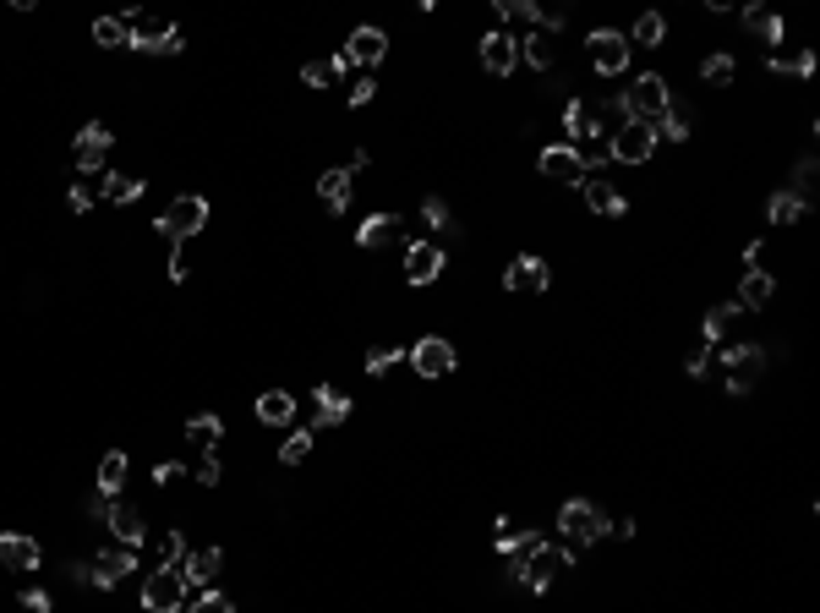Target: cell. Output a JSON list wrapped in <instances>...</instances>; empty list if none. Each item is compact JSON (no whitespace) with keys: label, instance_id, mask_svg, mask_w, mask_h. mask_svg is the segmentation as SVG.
Instances as JSON below:
<instances>
[{"label":"cell","instance_id":"obj_46","mask_svg":"<svg viewBox=\"0 0 820 613\" xmlns=\"http://www.w3.org/2000/svg\"><path fill=\"white\" fill-rule=\"evenodd\" d=\"M421 219H427L432 230H449V225H454V219H449V203H443V198H427V203H421Z\"/></svg>","mask_w":820,"mask_h":613},{"label":"cell","instance_id":"obj_17","mask_svg":"<svg viewBox=\"0 0 820 613\" xmlns=\"http://www.w3.org/2000/svg\"><path fill=\"white\" fill-rule=\"evenodd\" d=\"M99 520H104V526H110V537L121 542V548H137V542L148 537L143 515H137L132 504H121V499H110V504H104V515H99Z\"/></svg>","mask_w":820,"mask_h":613},{"label":"cell","instance_id":"obj_51","mask_svg":"<svg viewBox=\"0 0 820 613\" xmlns=\"http://www.w3.org/2000/svg\"><path fill=\"white\" fill-rule=\"evenodd\" d=\"M22 608H33V613H50V592H39V586H28V592H22Z\"/></svg>","mask_w":820,"mask_h":613},{"label":"cell","instance_id":"obj_27","mask_svg":"<svg viewBox=\"0 0 820 613\" xmlns=\"http://www.w3.org/2000/svg\"><path fill=\"white\" fill-rule=\"evenodd\" d=\"M257 422H263V427H290V422H296V395H285V389L257 395Z\"/></svg>","mask_w":820,"mask_h":613},{"label":"cell","instance_id":"obj_50","mask_svg":"<svg viewBox=\"0 0 820 613\" xmlns=\"http://www.w3.org/2000/svg\"><path fill=\"white\" fill-rule=\"evenodd\" d=\"M788 72H793V77H810V72H815V50H799V55H788Z\"/></svg>","mask_w":820,"mask_h":613},{"label":"cell","instance_id":"obj_1","mask_svg":"<svg viewBox=\"0 0 820 613\" xmlns=\"http://www.w3.org/2000/svg\"><path fill=\"white\" fill-rule=\"evenodd\" d=\"M126 44L132 50H148V55H181L186 50V39H181V28H175L164 11H126Z\"/></svg>","mask_w":820,"mask_h":613},{"label":"cell","instance_id":"obj_15","mask_svg":"<svg viewBox=\"0 0 820 613\" xmlns=\"http://www.w3.org/2000/svg\"><path fill=\"white\" fill-rule=\"evenodd\" d=\"M482 66L492 77H514V66H520V44H514V33H503V28L482 33Z\"/></svg>","mask_w":820,"mask_h":613},{"label":"cell","instance_id":"obj_19","mask_svg":"<svg viewBox=\"0 0 820 613\" xmlns=\"http://www.w3.org/2000/svg\"><path fill=\"white\" fill-rule=\"evenodd\" d=\"M580 198H585V208H591L596 219H618V214L629 208L624 192H618L607 176H585V181H580Z\"/></svg>","mask_w":820,"mask_h":613},{"label":"cell","instance_id":"obj_42","mask_svg":"<svg viewBox=\"0 0 820 613\" xmlns=\"http://www.w3.org/2000/svg\"><path fill=\"white\" fill-rule=\"evenodd\" d=\"M815 176H820V165H815V159H799V170H793V198H804V203H810V192H815Z\"/></svg>","mask_w":820,"mask_h":613},{"label":"cell","instance_id":"obj_49","mask_svg":"<svg viewBox=\"0 0 820 613\" xmlns=\"http://www.w3.org/2000/svg\"><path fill=\"white\" fill-rule=\"evenodd\" d=\"M706 367H711V345H700V351L684 362V373H689V378H706Z\"/></svg>","mask_w":820,"mask_h":613},{"label":"cell","instance_id":"obj_41","mask_svg":"<svg viewBox=\"0 0 820 613\" xmlns=\"http://www.w3.org/2000/svg\"><path fill=\"white\" fill-rule=\"evenodd\" d=\"M186 553H192V548H186V537H181V531H170V537L159 542V570H181Z\"/></svg>","mask_w":820,"mask_h":613},{"label":"cell","instance_id":"obj_24","mask_svg":"<svg viewBox=\"0 0 820 613\" xmlns=\"http://www.w3.org/2000/svg\"><path fill=\"white\" fill-rule=\"evenodd\" d=\"M350 77V55L339 50V55H328V61H307L301 66V83L307 88H339Z\"/></svg>","mask_w":820,"mask_h":613},{"label":"cell","instance_id":"obj_43","mask_svg":"<svg viewBox=\"0 0 820 613\" xmlns=\"http://www.w3.org/2000/svg\"><path fill=\"white\" fill-rule=\"evenodd\" d=\"M219 477H225V466H219V449H203V460H197V482H203V488H219Z\"/></svg>","mask_w":820,"mask_h":613},{"label":"cell","instance_id":"obj_25","mask_svg":"<svg viewBox=\"0 0 820 613\" xmlns=\"http://www.w3.org/2000/svg\"><path fill=\"white\" fill-rule=\"evenodd\" d=\"M318 198L334 208V214H345V208H350V198H356V181H350L345 165H339V170H323V176H318Z\"/></svg>","mask_w":820,"mask_h":613},{"label":"cell","instance_id":"obj_2","mask_svg":"<svg viewBox=\"0 0 820 613\" xmlns=\"http://www.w3.org/2000/svg\"><path fill=\"white\" fill-rule=\"evenodd\" d=\"M618 104H624V121H635V126H662V115H667V104H673V88H667V77H656V72H646V77H635V83L618 94Z\"/></svg>","mask_w":820,"mask_h":613},{"label":"cell","instance_id":"obj_53","mask_svg":"<svg viewBox=\"0 0 820 613\" xmlns=\"http://www.w3.org/2000/svg\"><path fill=\"white\" fill-rule=\"evenodd\" d=\"M181 477H186V471H181V466H170V460H164V466L154 471V482H159V488H170V482H181Z\"/></svg>","mask_w":820,"mask_h":613},{"label":"cell","instance_id":"obj_8","mask_svg":"<svg viewBox=\"0 0 820 613\" xmlns=\"http://www.w3.org/2000/svg\"><path fill=\"white\" fill-rule=\"evenodd\" d=\"M607 159H618V165H651L656 159V132L651 126L624 121L613 137H607Z\"/></svg>","mask_w":820,"mask_h":613},{"label":"cell","instance_id":"obj_22","mask_svg":"<svg viewBox=\"0 0 820 613\" xmlns=\"http://www.w3.org/2000/svg\"><path fill=\"white\" fill-rule=\"evenodd\" d=\"M514 44H520V61L531 66V72H553L558 66V39L553 33L536 28V33H525V39H514Z\"/></svg>","mask_w":820,"mask_h":613},{"label":"cell","instance_id":"obj_48","mask_svg":"<svg viewBox=\"0 0 820 613\" xmlns=\"http://www.w3.org/2000/svg\"><path fill=\"white\" fill-rule=\"evenodd\" d=\"M372 99H378V83H372V77H356V83H350V104L361 110V104H372Z\"/></svg>","mask_w":820,"mask_h":613},{"label":"cell","instance_id":"obj_3","mask_svg":"<svg viewBox=\"0 0 820 613\" xmlns=\"http://www.w3.org/2000/svg\"><path fill=\"white\" fill-rule=\"evenodd\" d=\"M558 537H564V548H591V542L607 537V515L591 499H569L558 510Z\"/></svg>","mask_w":820,"mask_h":613},{"label":"cell","instance_id":"obj_20","mask_svg":"<svg viewBox=\"0 0 820 613\" xmlns=\"http://www.w3.org/2000/svg\"><path fill=\"white\" fill-rule=\"evenodd\" d=\"M345 55H350V66H378L383 55H389V33H383V28H372V22H367V28H356V33H350Z\"/></svg>","mask_w":820,"mask_h":613},{"label":"cell","instance_id":"obj_54","mask_svg":"<svg viewBox=\"0 0 820 613\" xmlns=\"http://www.w3.org/2000/svg\"><path fill=\"white\" fill-rule=\"evenodd\" d=\"M607 537H618V542H629V537H635V520H618V526H613V520H607Z\"/></svg>","mask_w":820,"mask_h":613},{"label":"cell","instance_id":"obj_35","mask_svg":"<svg viewBox=\"0 0 820 613\" xmlns=\"http://www.w3.org/2000/svg\"><path fill=\"white\" fill-rule=\"evenodd\" d=\"M733 318H738V302H722V307L706 312V345H711V351L733 334Z\"/></svg>","mask_w":820,"mask_h":613},{"label":"cell","instance_id":"obj_44","mask_svg":"<svg viewBox=\"0 0 820 613\" xmlns=\"http://www.w3.org/2000/svg\"><path fill=\"white\" fill-rule=\"evenodd\" d=\"M394 362H400V351H394V345H372V351H367V373L372 378H383Z\"/></svg>","mask_w":820,"mask_h":613},{"label":"cell","instance_id":"obj_31","mask_svg":"<svg viewBox=\"0 0 820 613\" xmlns=\"http://www.w3.org/2000/svg\"><path fill=\"white\" fill-rule=\"evenodd\" d=\"M744 28L755 33L760 44H782V33H788V28H782V17H777V11H766V6H744Z\"/></svg>","mask_w":820,"mask_h":613},{"label":"cell","instance_id":"obj_11","mask_svg":"<svg viewBox=\"0 0 820 613\" xmlns=\"http://www.w3.org/2000/svg\"><path fill=\"white\" fill-rule=\"evenodd\" d=\"M137 570V548H104V553H93L88 559V586H99V592H110V586H121L126 575Z\"/></svg>","mask_w":820,"mask_h":613},{"label":"cell","instance_id":"obj_34","mask_svg":"<svg viewBox=\"0 0 820 613\" xmlns=\"http://www.w3.org/2000/svg\"><path fill=\"white\" fill-rule=\"evenodd\" d=\"M804 214H810V203H804V198H793V192H771V203H766L771 225H799Z\"/></svg>","mask_w":820,"mask_h":613},{"label":"cell","instance_id":"obj_33","mask_svg":"<svg viewBox=\"0 0 820 613\" xmlns=\"http://www.w3.org/2000/svg\"><path fill=\"white\" fill-rule=\"evenodd\" d=\"M656 137H667V143H689V137H695V115H689V104H667Z\"/></svg>","mask_w":820,"mask_h":613},{"label":"cell","instance_id":"obj_12","mask_svg":"<svg viewBox=\"0 0 820 613\" xmlns=\"http://www.w3.org/2000/svg\"><path fill=\"white\" fill-rule=\"evenodd\" d=\"M110 143H115L110 126H104V121H88V126L77 132V143H72V165L82 170V176H99V165H104V154H110Z\"/></svg>","mask_w":820,"mask_h":613},{"label":"cell","instance_id":"obj_14","mask_svg":"<svg viewBox=\"0 0 820 613\" xmlns=\"http://www.w3.org/2000/svg\"><path fill=\"white\" fill-rule=\"evenodd\" d=\"M39 570V542L28 531H0V575H28Z\"/></svg>","mask_w":820,"mask_h":613},{"label":"cell","instance_id":"obj_45","mask_svg":"<svg viewBox=\"0 0 820 613\" xmlns=\"http://www.w3.org/2000/svg\"><path fill=\"white\" fill-rule=\"evenodd\" d=\"M192 613H236V603H230L225 592H214V586H208V592L192 603Z\"/></svg>","mask_w":820,"mask_h":613},{"label":"cell","instance_id":"obj_23","mask_svg":"<svg viewBox=\"0 0 820 613\" xmlns=\"http://www.w3.org/2000/svg\"><path fill=\"white\" fill-rule=\"evenodd\" d=\"M771 296H777V280L766 269H744V280H738V312H760Z\"/></svg>","mask_w":820,"mask_h":613},{"label":"cell","instance_id":"obj_7","mask_svg":"<svg viewBox=\"0 0 820 613\" xmlns=\"http://www.w3.org/2000/svg\"><path fill=\"white\" fill-rule=\"evenodd\" d=\"M405 356H410V367H416L421 378H449L454 367H460V351H454L443 334H421V340L410 345Z\"/></svg>","mask_w":820,"mask_h":613},{"label":"cell","instance_id":"obj_39","mask_svg":"<svg viewBox=\"0 0 820 613\" xmlns=\"http://www.w3.org/2000/svg\"><path fill=\"white\" fill-rule=\"evenodd\" d=\"M93 44H99V50H126V22L121 17H99L93 22Z\"/></svg>","mask_w":820,"mask_h":613},{"label":"cell","instance_id":"obj_9","mask_svg":"<svg viewBox=\"0 0 820 613\" xmlns=\"http://www.w3.org/2000/svg\"><path fill=\"white\" fill-rule=\"evenodd\" d=\"M181 603H186L181 570H148V581H143V613H181Z\"/></svg>","mask_w":820,"mask_h":613},{"label":"cell","instance_id":"obj_37","mask_svg":"<svg viewBox=\"0 0 820 613\" xmlns=\"http://www.w3.org/2000/svg\"><path fill=\"white\" fill-rule=\"evenodd\" d=\"M700 77H706L711 88H728L733 77H738V61L728 50H717V55H706V61H700Z\"/></svg>","mask_w":820,"mask_h":613},{"label":"cell","instance_id":"obj_10","mask_svg":"<svg viewBox=\"0 0 820 613\" xmlns=\"http://www.w3.org/2000/svg\"><path fill=\"white\" fill-rule=\"evenodd\" d=\"M547 285H553V274H547V258H536V252H520L503 269V291L509 296H542Z\"/></svg>","mask_w":820,"mask_h":613},{"label":"cell","instance_id":"obj_5","mask_svg":"<svg viewBox=\"0 0 820 613\" xmlns=\"http://www.w3.org/2000/svg\"><path fill=\"white\" fill-rule=\"evenodd\" d=\"M208 225V198H197V192H186V198H175L170 208L159 214V236L170 241V247H181V241H192L197 230Z\"/></svg>","mask_w":820,"mask_h":613},{"label":"cell","instance_id":"obj_36","mask_svg":"<svg viewBox=\"0 0 820 613\" xmlns=\"http://www.w3.org/2000/svg\"><path fill=\"white\" fill-rule=\"evenodd\" d=\"M186 438H192V444H203V449H219V438H225V422H219L214 411H203V416H192V422H186Z\"/></svg>","mask_w":820,"mask_h":613},{"label":"cell","instance_id":"obj_32","mask_svg":"<svg viewBox=\"0 0 820 613\" xmlns=\"http://www.w3.org/2000/svg\"><path fill=\"white\" fill-rule=\"evenodd\" d=\"M662 39H667V17H662V11H640L635 33H629V50H635V44H640V50H656Z\"/></svg>","mask_w":820,"mask_h":613},{"label":"cell","instance_id":"obj_13","mask_svg":"<svg viewBox=\"0 0 820 613\" xmlns=\"http://www.w3.org/2000/svg\"><path fill=\"white\" fill-rule=\"evenodd\" d=\"M443 263H449V252H443L438 241H410L405 247V280L410 285H432L443 274Z\"/></svg>","mask_w":820,"mask_h":613},{"label":"cell","instance_id":"obj_4","mask_svg":"<svg viewBox=\"0 0 820 613\" xmlns=\"http://www.w3.org/2000/svg\"><path fill=\"white\" fill-rule=\"evenodd\" d=\"M564 570H574V548H564V542H542V548L520 564V575H514V581H520L525 592H547V586H553Z\"/></svg>","mask_w":820,"mask_h":613},{"label":"cell","instance_id":"obj_55","mask_svg":"<svg viewBox=\"0 0 820 613\" xmlns=\"http://www.w3.org/2000/svg\"><path fill=\"white\" fill-rule=\"evenodd\" d=\"M760 258H766V241H749V247H744V269H755Z\"/></svg>","mask_w":820,"mask_h":613},{"label":"cell","instance_id":"obj_21","mask_svg":"<svg viewBox=\"0 0 820 613\" xmlns=\"http://www.w3.org/2000/svg\"><path fill=\"white\" fill-rule=\"evenodd\" d=\"M219 570H225V553H219V548H192V553H186V564H181V581L208 592V586L219 581Z\"/></svg>","mask_w":820,"mask_h":613},{"label":"cell","instance_id":"obj_52","mask_svg":"<svg viewBox=\"0 0 820 613\" xmlns=\"http://www.w3.org/2000/svg\"><path fill=\"white\" fill-rule=\"evenodd\" d=\"M186 274H192V263H186V252H181V247H175V252H170V280H175V285H181V280H186Z\"/></svg>","mask_w":820,"mask_h":613},{"label":"cell","instance_id":"obj_47","mask_svg":"<svg viewBox=\"0 0 820 613\" xmlns=\"http://www.w3.org/2000/svg\"><path fill=\"white\" fill-rule=\"evenodd\" d=\"M93 198H99V187H93V181H77V187L66 192V203H72V214H88V208H93Z\"/></svg>","mask_w":820,"mask_h":613},{"label":"cell","instance_id":"obj_6","mask_svg":"<svg viewBox=\"0 0 820 613\" xmlns=\"http://www.w3.org/2000/svg\"><path fill=\"white\" fill-rule=\"evenodd\" d=\"M585 55H591V66L602 77H624L635 50H629V39L618 28H591V33H585Z\"/></svg>","mask_w":820,"mask_h":613},{"label":"cell","instance_id":"obj_18","mask_svg":"<svg viewBox=\"0 0 820 613\" xmlns=\"http://www.w3.org/2000/svg\"><path fill=\"white\" fill-rule=\"evenodd\" d=\"M536 170H542L547 181H569V187H580V181H585V170H580V159H574L569 143H547L542 154H536Z\"/></svg>","mask_w":820,"mask_h":613},{"label":"cell","instance_id":"obj_28","mask_svg":"<svg viewBox=\"0 0 820 613\" xmlns=\"http://www.w3.org/2000/svg\"><path fill=\"white\" fill-rule=\"evenodd\" d=\"M126 477H132V460H126V449H110V455L99 460V493H104V499H121Z\"/></svg>","mask_w":820,"mask_h":613},{"label":"cell","instance_id":"obj_38","mask_svg":"<svg viewBox=\"0 0 820 613\" xmlns=\"http://www.w3.org/2000/svg\"><path fill=\"white\" fill-rule=\"evenodd\" d=\"M574 159H580V170L591 176V170H607L613 159H607V137H585V143H569Z\"/></svg>","mask_w":820,"mask_h":613},{"label":"cell","instance_id":"obj_40","mask_svg":"<svg viewBox=\"0 0 820 613\" xmlns=\"http://www.w3.org/2000/svg\"><path fill=\"white\" fill-rule=\"evenodd\" d=\"M307 455H312V427H296V433L279 444V460H285V466H301Z\"/></svg>","mask_w":820,"mask_h":613},{"label":"cell","instance_id":"obj_29","mask_svg":"<svg viewBox=\"0 0 820 613\" xmlns=\"http://www.w3.org/2000/svg\"><path fill=\"white\" fill-rule=\"evenodd\" d=\"M722 362H728V373H733V378H744V384H749V378H755L760 367H766V351H760V345H744V340H738V345H722Z\"/></svg>","mask_w":820,"mask_h":613},{"label":"cell","instance_id":"obj_16","mask_svg":"<svg viewBox=\"0 0 820 613\" xmlns=\"http://www.w3.org/2000/svg\"><path fill=\"white\" fill-rule=\"evenodd\" d=\"M350 422V395L334 384H318L312 389V433H323V427H339Z\"/></svg>","mask_w":820,"mask_h":613},{"label":"cell","instance_id":"obj_26","mask_svg":"<svg viewBox=\"0 0 820 613\" xmlns=\"http://www.w3.org/2000/svg\"><path fill=\"white\" fill-rule=\"evenodd\" d=\"M389 241H400V219H394V214L361 219V230H356V247L361 252H378V247H389Z\"/></svg>","mask_w":820,"mask_h":613},{"label":"cell","instance_id":"obj_30","mask_svg":"<svg viewBox=\"0 0 820 613\" xmlns=\"http://www.w3.org/2000/svg\"><path fill=\"white\" fill-rule=\"evenodd\" d=\"M143 192H148V181H143V176H121V170L99 181V198H104V203H115V208L137 203V198H143Z\"/></svg>","mask_w":820,"mask_h":613}]
</instances>
